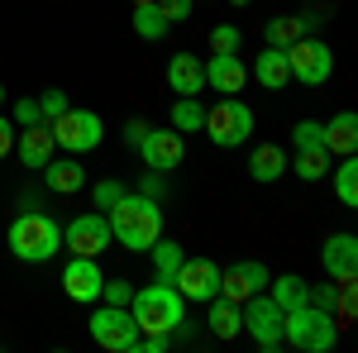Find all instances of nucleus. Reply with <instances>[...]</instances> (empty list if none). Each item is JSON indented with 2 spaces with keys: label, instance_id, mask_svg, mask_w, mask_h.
<instances>
[{
  "label": "nucleus",
  "instance_id": "1",
  "mask_svg": "<svg viewBox=\"0 0 358 353\" xmlns=\"http://www.w3.org/2000/svg\"><path fill=\"white\" fill-rule=\"evenodd\" d=\"M106 219H110V239L129 253H148L153 239H163V201H148L138 191H124L106 210Z\"/></svg>",
  "mask_w": 358,
  "mask_h": 353
},
{
  "label": "nucleus",
  "instance_id": "2",
  "mask_svg": "<svg viewBox=\"0 0 358 353\" xmlns=\"http://www.w3.org/2000/svg\"><path fill=\"white\" fill-rule=\"evenodd\" d=\"M129 315H134L138 334H177L182 320H187V296L163 282V277H153L143 291L129 296Z\"/></svg>",
  "mask_w": 358,
  "mask_h": 353
},
{
  "label": "nucleus",
  "instance_id": "3",
  "mask_svg": "<svg viewBox=\"0 0 358 353\" xmlns=\"http://www.w3.org/2000/svg\"><path fill=\"white\" fill-rule=\"evenodd\" d=\"M5 244L20 263H48L57 248H62V224L43 210H20L5 229Z\"/></svg>",
  "mask_w": 358,
  "mask_h": 353
},
{
  "label": "nucleus",
  "instance_id": "4",
  "mask_svg": "<svg viewBox=\"0 0 358 353\" xmlns=\"http://www.w3.org/2000/svg\"><path fill=\"white\" fill-rule=\"evenodd\" d=\"M282 344L301 353H330L339 344V320L320 305H296L282 315Z\"/></svg>",
  "mask_w": 358,
  "mask_h": 353
},
{
  "label": "nucleus",
  "instance_id": "5",
  "mask_svg": "<svg viewBox=\"0 0 358 353\" xmlns=\"http://www.w3.org/2000/svg\"><path fill=\"white\" fill-rule=\"evenodd\" d=\"M215 148H239L253 138V110L239 101V96H220L215 106L206 110V124H201Z\"/></svg>",
  "mask_w": 358,
  "mask_h": 353
},
{
  "label": "nucleus",
  "instance_id": "6",
  "mask_svg": "<svg viewBox=\"0 0 358 353\" xmlns=\"http://www.w3.org/2000/svg\"><path fill=\"white\" fill-rule=\"evenodd\" d=\"M48 129H53V143L62 148V153H72V158H82V153H91V148H101V138H106L101 115H96V110H77V106H67Z\"/></svg>",
  "mask_w": 358,
  "mask_h": 353
},
{
  "label": "nucleus",
  "instance_id": "7",
  "mask_svg": "<svg viewBox=\"0 0 358 353\" xmlns=\"http://www.w3.org/2000/svg\"><path fill=\"white\" fill-rule=\"evenodd\" d=\"M91 339L110 353H138V325H134V315H129V305L101 301L91 310Z\"/></svg>",
  "mask_w": 358,
  "mask_h": 353
},
{
  "label": "nucleus",
  "instance_id": "8",
  "mask_svg": "<svg viewBox=\"0 0 358 353\" xmlns=\"http://www.w3.org/2000/svg\"><path fill=\"white\" fill-rule=\"evenodd\" d=\"M239 315H244V334L263 353H277V349H282V315H287V310H282L268 291H253V296L239 305Z\"/></svg>",
  "mask_w": 358,
  "mask_h": 353
},
{
  "label": "nucleus",
  "instance_id": "9",
  "mask_svg": "<svg viewBox=\"0 0 358 353\" xmlns=\"http://www.w3.org/2000/svg\"><path fill=\"white\" fill-rule=\"evenodd\" d=\"M287 67H292V82L301 86H325L334 72V53L325 38H315V34H301L292 48H287Z\"/></svg>",
  "mask_w": 358,
  "mask_h": 353
},
{
  "label": "nucleus",
  "instance_id": "10",
  "mask_svg": "<svg viewBox=\"0 0 358 353\" xmlns=\"http://www.w3.org/2000/svg\"><path fill=\"white\" fill-rule=\"evenodd\" d=\"M110 219L101 215V210H86V215H72L62 224V248H72V253H82V258H101L106 248H110Z\"/></svg>",
  "mask_w": 358,
  "mask_h": 353
},
{
  "label": "nucleus",
  "instance_id": "11",
  "mask_svg": "<svg viewBox=\"0 0 358 353\" xmlns=\"http://www.w3.org/2000/svg\"><path fill=\"white\" fill-rule=\"evenodd\" d=\"M138 158H143V167H153V172H177L182 158H187V134H177V129H153V124H148V134L138 138Z\"/></svg>",
  "mask_w": 358,
  "mask_h": 353
},
{
  "label": "nucleus",
  "instance_id": "12",
  "mask_svg": "<svg viewBox=\"0 0 358 353\" xmlns=\"http://www.w3.org/2000/svg\"><path fill=\"white\" fill-rule=\"evenodd\" d=\"M172 287L187 301H210L220 291V268H215V258H182V268L172 272Z\"/></svg>",
  "mask_w": 358,
  "mask_h": 353
},
{
  "label": "nucleus",
  "instance_id": "13",
  "mask_svg": "<svg viewBox=\"0 0 358 353\" xmlns=\"http://www.w3.org/2000/svg\"><path fill=\"white\" fill-rule=\"evenodd\" d=\"M253 291H268V268H263L258 258H244V263H234V268H220V291H215V296L244 305Z\"/></svg>",
  "mask_w": 358,
  "mask_h": 353
},
{
  "label": "nucleus",
  "instance_id": "14",
  "mask_svg": "<svg viewBox=\"0 0 358 353\" xmlns=\"http://www.w3.org/2000/svg\"><path fill=\"white\" fill-rule=\"evenodd\" d=\"M101 287H106V272H101V258H82V253H72V263L62 268V291L72 301H101Z\"/></svg>",
  "mask_w": 358,
  "mask_h": 353
},
{
  "label": "nucleus",
  "instance_id": "15",
  "mask_svg": "<svg viewBox=\"0 0 358 353\" xmlns=\"http://www.w3.org/2000/svg\"><path fill=\"white\" fill-rule=\"evenodd\" d=\"M201 72H206V86L220 96H239L248 86V67L239 53H210V62H201Z\"/></svg>",
  "mask_w": 358,
  "mask_h": 353
},
{
  "label": "nucleus",
  "instance_id": "16",
  "mask_svg": "<svg viewBox=\"0 0 358 353\" xmlns=\"http://www.w3.org/2000/svg\"><path fill=\"white\" fill-rule=\"evenodd\" d=\"M38 172H43V187L53 191V196H77V191L86 187V167H82V158H72V153H67V158L53 153Z\"/></svg>",
  "mask_w": 358,
  "mask_h": 353
},
{
  "label": "nucleus",
  "instance_id": "17",
  "mask_svg": "<svg viewBox=\"0 0 358 353\" xmlns=\"http://www.w3.org/2000/svg\"><path fill=\"white\" fill-rule=\"evenodd\" d=\"M15 153H20V167H34V172H38V167L57 153L53 129H48V124H29V129H20V134H15Z\"/></svg>",
  "mask_w": 358,
  "mask_h": 353
},
{
  "label": "nucleus",
  "instance_id": "18",
  "mask_svg": "<svg viewBox=\"0 0 358 353\" xmlns=\"http://www.w3.org/2000/svg\"><path fill=\"white\" fill-rule=\"evenodd\" d=\"M320 263H325V272H330L334 282L339 277H354L358 272V239L354 234H330L325 248H320Z\"/></svg>",
  "mask_w": 358,
  "mask_h": 353
},
{
  "label": "nucleus",
  "instance_id": "19",
  "mask_svg": "<svg viewBox=\"0 0 358 353\" xmlns=\"http://www.w3.org/2000/svg\"><path fill=\"white\" fill-rule=\"evenodd\" d=\"M167 86L177 96H201L206 91V72H201V57L196 53H177L167 62Z\"/></svg>",
  "mask_w": 358,
  "mask_h": 353
},
{
  "label": "nucleus",
  "instance_id": "20",
  "mask_svg": "<svg viewBox=\"0 0 358 353\" xmlns=\"http://www.w3.org/2000/svg\"><path fill=\"white\" fill-rule=\"evenodd\" d=\"M301 34H315V15H277L263 24V38H268V48H292Z\"/></svg>",
  "mask_w": 358,
  "mask_h": 353
},
{
  "label": "nucleus",
  "instance_id": "21",
  "mask_svg": "<svg viewBox=\"0 0 358 353\" xmlns=\"http://www.w3.org/2000/svg\"><path fill=\"white\" fill-rule=\"evenodd\" d=\"M325 148H330V158L358 153V115L354 110H339L330 124H325Z\"/></svg>",
  "mask_w": 358,
  "mask_h": 353
},
{
  "label": "nucleus",
  "instance_id": "22",
  "mask_svg": "<svg viewBox=\"0 0 358 353\" xmlns=\"http://www.w3.org/2000/svg\"><path fill=\"white\" fill-rule=\"evenodd\" d=\"M282 172H287V148H282V143H258L253 158H248V177H253L258 187H268Z\"/></svg>",
  "mask_w": 358,
  "mask_h": 353
},
{
  "label": "nucleus",
  "instance_id": "23",
  "mask_svg": "<svg viewBox=\"0 0 358 353\" xmlns=\"http://www.w3.org/2000/svg\"><path fill=\"white\" fill-rule=\"evenodd\" d=\"M253 82L268 86V91H282L292 82V67H287V48H268V53L253 57Z\"/></svg>",
  "mask_w": 358,
  "mask_h": 353
},
{
  "label": "nucleus",
  "instance_id": "24",
  "mask_svg": "<svg viewBox=\"0 0 358 353\" xmlns=\"http://www.w3.org/2000/svg\"><path fill=\"white\" fill-rule=\"evenodd\" d=\"M206 305H210L206 325H210V334H215V339H239V334H244V315H239V305H234V301L210 296Z\"/></svg>",
  "mask_w": 358,
  "mask_h": 353
},
{
  "label": "nucleus",
  "instance_id": "25",
  "mask_svg": "<svg viewBox=\"0 0 358 353\" xmlns=\"http://www.w3.org/2000/svg\"><path fill=\"white\" fill-rule=\"evenodd\" d=\"M306 291H310V282H306L301 272H282V277H268V296H273L282 310H296V305H306Z\"/></svg>",
  "mask_w": 358,
  "mask_h": 353
},
{
  "label": "nucleus",
  "instance_id": "26",
  "mask_svg": "<svg viewBox=\"0 0 358 353\" xmlns=\"http://www.w3.org/2000/svg\"><path fill=\"white\" fill-rule=\"evenodd\" d=\"M148 258H153V277L172 282V272L182 268V258H187V253H182L177 239H153V244H148Z\"/></svg>",
  "mask_w": 358,
  "mask_h": 353
},
{
  "label": "nucleus",
  "instance_id": "27",
  "mask_svg": "<svg viewBox=\"0 0 358 353\" xmlns=\"http://www.w3.org/2000/svg\"><path fill=\"white\" fill-rule=\"evenodd\" d=\"M167 20H163V10L148 0V5H134V34L143 38V43H158V38H167Z\"/></svg>",
  "mask_w": 358,
  "mask_h": 353
},
{
  "label": "nucleus",
  "instance_id": "28",
  "mask_svg": "<svg viewBox=\"0 0 358 353\" xmlns=\"http://www.w3.org/2000/svg\"><path fill=\"white\" fill-rule=\"evenodd\" d=\"M201 124H206V106H201L196 96H177V101H172V129H177V134H196Z\"/></svg>",
  "mask_w": 358,
  "mask_h": 353
},
{
  "label": "nucleus",
  "instance_id": "29",
  "mask_svg": "<svg viewBox=\"0 0 358 353\" xmlns=\"http://www.w3.org/2000/svg\"><path fill=\"white\" fill-rule=\"evenodd\" d=\"M296 177L301 182H320V177H330V148H296Z\"/></svg>",
  "mask_w": 358,
  "mask_h": 353
},
{
  "label": "nucleus",
  "instance_id": "30",
  "mask_svg": "<svg viewBox=\"0 0 358 353\" xmlns=\"http://www.w3.org/2000/svg\"><path fill=\"white\" fill-rule=\"evenodd\" d=\"M334 196H339V206H358V158H339L334 167Z\"/></svg>",
  "mask_w": 358,
  "mask_h": 353
},
{
  "label": "nucleus",
  "instance_id": "31",
  "mask_svg": "<svg viewBox=\"0 0 358 353\" xmlns=\"http://www.w3.org/2000/svg\"><path fill=\"white\" fill-rule=\"evenodd\" d=\"M292 148H325V124L320 120H296L292 124Z\"/></svg>",
  "mask_w": 358,
  "mask_h": 353
},
{
  "label": "nucleus",
  "instance_id": "32",
  "mask_svg": "<svg viewBox=\"0 0 358 353\" xmlns=\"http://www.w3.org/2000/svg\"><path fill=\"white\" fill-rule=\"evenodd\" d=\"M124 182H115V177H101V182H96V187H91V206H96V210H101V215H106V210H110L115 201H120V196H124Z\"/></svg>",
  "mask_w": 358,
  "mask_h": 353
},
{
  "label": "nucleus",
  "instance_id": "33",
  "mask_svg": "<svg viewBox=\"0 0 358 353\" xmlns=\"http://www.w3.org/2000/svg\"><path fill=\"white\" fill-rule=\"evenodd\" d=\"M239 43H244V34L234 24H215L210 29V53H239Z\"/></svg>",
  "mask_w": 358,
  "mask_h": 353
},
{
  "label": "nucleus",
  "instance_id": "34",
  "mask_svg": "<svg viewBox=\"0 0 358 353\" xmlns=\"http://www.w3.org/2000/svg\"><path fill=\"white\" fill-rule=\"evenodd\" d=\"M67 106H72V101H67V91H57V86H53V91H43V96H38V115H43V124H53Z\"/></svg>",
  "mask_w": 358,
  "mask_h": 353
},
{
  "label": "nucleus",
  "instance_id": "35",
  "mask_svg": "<svg viewBox=\"0 0 358 353\" xmlns=\"http://www.w3.org/2000/svg\"><path fill=\"white\" fill-rule=\"evenodd\" d=\"M10 120H15V129H29V124H43V115H38V101H29V96H20V101H15V110H10Z\"/></svg>",
  "mask_w": 358,
  "mask_h": 353
},
{
  "label": "nucleus",
  "instance_id": "36",
  "mask_svg": "<svg viewBox=\"0 0 358 353\" xmlns=\"http://www.w3.org/2000/svg\"><path fill=\"white\" fill-rule=\"evenodd\" d=\"M134 296V287L124 282V277H106V287H101V301H110V305H129Z\"/></svg>",
  "mask_w": 358,
  "mask_h": 353
},
{
  "label": "nucleus",
  "instance_id": "37",
  "mask_svg": "<svg viewBox=\"0 0 358 353\" xmlns=\"http://www.w3.org/2000/svg\"><path fill=\"white\" fill-rule=\"evenodd\" d=\"M153 5L163 10L167 24H187V20H192V5H196V0H153Z\"/></svg>",
  "mask_w": 358,
  "mask_h": 353
},
{
  "label": "nucleus",
  "instance_id": "38",
  "mask_svg": "<svg viewBox=\"0 0 358 353\" xmlns=\"http://www.w3.org/2000/svg\"><path fill=\"white\" fill-rule=\"evenodd\" d=\"M167 172H153V167H148V172H143V177H138V196H148V201H163L167 196V182H163Z\"/></svg>",
  "mask_w": 358,
  "mask_h": 353
},
{
  "label": "nucleus",
  "instance_id": "39",
  "mask_svg": "<svg viewBox=\"0 0 358 353\" xmlns=\"http://www.w3.org/2000/svg\"><path fill=\"white\" fill-rule=\"evenodd\" d=\"M138 349L143 353H167L172 349V334H138Z\"/></svg>",
  "mask_w": 358,
  "mask_h": 353
},
{
  "label": "nucleus",
  "instance_id": "40",
  "mask_svg": "<svg viewBox=\"0 0 358 353\" xmlns=\"http://www.w3.org/2000/svg\"><path fill=\"white\" fill-rule=\"evenodd\" d=\"M15 134H20V129H15V120H5V115H0V158H10V153H15Z\"/></svg>",
  "mask_w": 358,
  "mask_h": 353
},
{
  "label": "nucleus",
  "instance_id": "41",
  "mask_svg": "<svg viewBox=\"0 0 358 353\" xmlns=\"http://www.w3.org/2000/svg\"><path fill=\"white\" fill-rule=\"evenodd\" d=\"M143 134H148V120H129V124H124V143H129V148H138Z\"/></svg>",
  "mask_w": 358,
  "mask_h": 353
},
{
  "label": "nucleus",
  "instance_id": "42",
  "mask_svg": "<svg viewBox=\"0 0 358 353\" xmlns=\"http://www.w3.org/2000/svg\"><path fill=\"white\" fill-rule=\"evenodd\" d=\"M229 5H234V10H244V5H248V0H229Z\"/></svg>",
  "mask_w": 358,
  "mask_h": 353
},
{
  "label": "nucleus",
  "instance_id": "43",
  "mask_svg": "<svg viewBox=\"0 0 358 353\" xmlns=\"http://www.w3.org/2000/svg\"><path fill=\"white\" fill-rule=\"evenodd\" d=\"M0 106H5V86H0Z\"/></svg>",
  "mask_w": 358,
  "mask_h": 353
},
{
  "label": "nucleus",
  "instance_id": "44",
  "mask_svg": "<svg viewBox=\"0 0 358 353\" xmlns=\"http://www.w3.org/2000/svg\"><path fill=\"white\" fill-rule=\"evenodd\" d=\"M129 5H148V0H129Z\"/></svg>",
  "mask_w": 358,
  "mask_h": 353
}]
</instances>
